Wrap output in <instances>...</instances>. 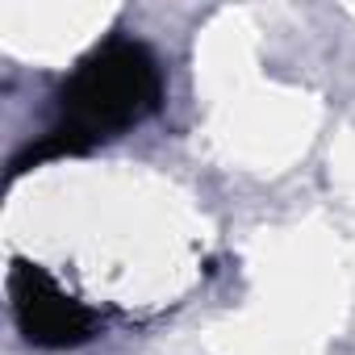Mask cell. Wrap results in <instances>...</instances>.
<instances>
[{
  "label": "cell",
  "instance_id": "obj_1",
  "mask_svg": "<svg viewBox=\"0 0 355 355\" xmlns=\"http://www.w3.org/2000/svg\"><path fill=\"white\" fill-rule=\"evenodd\" d=\"M159 101H163V71H159V59L150 55V46L138 38H125V34L105 38L63 80V88L55 96L51 130L13 159L9 180H17L21 171L38 167L46 159L84 155V150L125 134L130 125L146 121L159 109Z\"/></svg>",
  "mask_w": 355,
  "mask_h": 355
},
{
  "label": "cell",
  "instance_id": "obj_2",
  "mask_svg": "<svg viewBox=\"0 0 355 355\" xmlns=\"http://www.w3.org/2000/svg\"><path fill=\"white\" fill-rule=\"evenodd\" d=\"M9 297H13L17 330L34 347H46V351L80 347L96 330V313L84 301H76L67 288H59V280L46 268L30 263V259L13 263V272H9Z\"/></svg>",
  "mask_w": 355,
  "mask_h": 355
}]
</instances>
